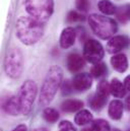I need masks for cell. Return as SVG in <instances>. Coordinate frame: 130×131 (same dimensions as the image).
I'll return each mask as SVG.
<instances>
[{"instance_id":"6da1fadb","label":"cell","mask_w":130,"mask_h":131,"mask_svg":"<svg viewBox=\"0 0 130 131\" xmlns=\"http://www.w3.org/2000/svg\"><path fill=\"white\" fill-rule=\"evenodd\" d=\"M44 24L32 16H20L15 24V34L17 39L27 46L39 42L44 35Z\"/></svg>"},{"instance_id":"7a4b0ae2","label":"cell","mask_w":130,"mask_h":131,"mask_svg":"<svg viewBox=\"0 0 130 131\" xmlns=\"http://www.w3.org/2000/svg\"><path fill=\"white\" fill-rule=\"evenodd\" d=\"M62 79H63V70L61 67L53 65L48 69L44 82L41 88L40 99H39L40 106L46 107L53 101L55 95L57 94L59 88L62 84Z\"/></svg>"},{"instance_id":"3957f363","label":"cell","mask_w":130,"mask_h":131,"mask_svg":"<svg viewBox=\"0 0 130 131\" xmlns=\"http://www.w3.org/2000/svg\"><path fill=\"white\" fill-rule=\"evenodd\" d=\"M88 21L94 34L102 40L113 38V36L118 31L117 23L113 18L107 17L105 15L93 13L89 16Z\"/></svg>"},{"instance_id":"277c9868","label":"cell","mask_w":130,"mask_h":131,"mask_svg":"<svg viewBox=\"0 0 130 131\" xmlns=\"http://www.w3.org/2000/svg\"><path fill=\"white\" fill-rule=\"evenodd\" d=\"M25 8L30 16L35 19L46 23L54 12L53 0H25Z\"/></svg>"},{"instance_id":"5b68a950","label":"cell","mask_w":130,"mask_h":131,"mask_svg":"<svg viewBox=\"0 0 130 131\" xmlns=\"http://www.w3.org/2000/svg\"><path fill=\"white\" fill-rule=\"evenodd\" d=\"M24 70V55L20 49L13 47L8 49L4 58V71L10 78H18Z\"/></svg>"},{"instance_id":"8992f818","label":"cell","mask_w":130,"mask_h":131,"mask_svg":"<svg viewBox=\"0 0 130 131\" xmlns=\"http://www.w3.org/2000/svg\"><path fill=\"white\" fill-rule=\"evenodd\" d=\"M37 93H38V88L35 81L26 80L21 84L17 94V100L19 103L21 115H28L32 111L35 99L37 97Z\"/></svg>"},{"instance_id":"52a82bcc","label":"cell","mask_w":130,"mask_h":131,"mask_svg":"<svg viewBox=\"0 0 130 131\" xmlns=\"http://www.w3.org/2000/svg\"><path fill=\"white\" fill-rule=\"evenodd\" d=\"M105 51L100 42H98L95 39H90L84 43L83 46V57L84 59L92 63L97 64L102 61L104 58Z\"/></svg>"},{"instance_id":"ba28073f","label":"cell","mask_w":130,"mask_h":131,"mask_svg":"<svg viewBox=\"0 0 130 131\" xmlns=\"http://www.w3.org/2000/svg\"><path fill=\"white\" fill-rule=\"evenodd\" d=\"M93 84V76L89 73H78L71 80L72 89L76 92H86Z\"/></svg>"},{"instance_id":"9c48e42d","label":"cell","mask_w":130,"mask_h":131,"mask_svg":"<svg viewBox=\"0 0 130 131\" xmlns=\"http://www.w3.org/2000/svg\"><path fill=\"white\" fill-rule=\"evenodd\" d=\"M129 44V39L126 36H114L107 44V51L110 54H119Z\"/></svg>"},{"instance_id":"30bf717a","label":"cell","mask_w":130,"mask_h":131,"mask_svg":"<svg viewBox=\"0 0 130 131\" xmlns=\"http://www.w3.org/2000/svg\"><path fill=\"white\" fill-rule=\"evenodd\" d=\"M66 65H67V68L69 71L77 72L84 67L85 59H84V57H82L78 53H71L67 56Z\"/></svg>"},{"instance_id":"8fae6325","label":"cell","mask_w":130,"mask_h":131,"mask_svg":"<svg viewBox=\"0 0 130 131\" xmlns=\"http://www.w3.org/2000/svg\"><path fill=\"white\" fill-rule=\"evenodd\" d=\"M75 39H76V32L73 28H65L62 31L61 36H60V40H59V44L60 47L62 49H68L70 47H72L75 43Z\"/></svg>"},{"instance_id":"7c38bea8","label":"cell","mask_w":130,"mask_h":131,"mask_svg":"<svg viewBox=\"0 0 130 131\" xmlns=\"http://www.w3.org/2000/svg\"><path fill=\"white\" fill-rule=\"evenodd\" d=\"M2 108L4 112L8 115L17 116L18 114H20V108H19V103H18L17 97L11 96V97L6 98L2 103Z\"/></svg>"},{"instance_id":"4fadbf2b","label":"cell","mask_w":130,"mask_h":131,"mask_svg":"<svg viewBox=\"0 0 130 131\" xmlns=\"http://www.w3.org/2000/svg\"><path fill=\"white\" fill-rule=\"evenodd\" d=\"M110 62H111V65L113 66V68L120 73L125 72L128 68V59H127L126 55L122 54V53L114 55L111 58Z\"/></svg>"},{"instance_id":"5bb4252c","label":"cell","mask_w":130,"mask_h":131,"mask_svg":"<svg viewBox=\"0 0 130 131\" xmlns=\"http://www.w3.org/2000/svg\"><path fill=\"white\" fill-rule=\"evenodd\" d=\"M123 103L119 100H113L109 104L108 108V114L109 117L113 120H119L121 119L123 115Z\"/></svg>"},{"instance_id":"9a60e30c","label":"cell","mask_w":130,"mask_h":131,"mask_svg":"<svg viewBox=\"0 0 130 131\" xmlns=\"http://www.w3.org/2000/svg\"><path fill=\"white\" fill-rule=\"evenodd\" d=\"M110 88H111V94L115 97V98H123L126 95V88L124 85V82L120 81L118 78H113L111 83H110Z\"/></svg>"},{"instance_id":"2e32d148","label":"cell","mask_w":130,"mask_h":131,"mask_svg":"<svg viewBox=\"0 0 130 131\" xmlns=\"http://www.w3.org/2000/svg\"><path fill=\"white\" fill-rule=\"evenodd\" d=\"M94 120L93 114L89 110H80L74 117V122L78 126H82L89 123H92Z\"/></svg>"},{"instance_id":"e0dca14e","label":"cell","mask_w":130,"mask_h":131,"mask_svg":"<svg viewBox=\"0 0 130 131\" xmlns=\"http://www.w3.org/2000/svg\"><path fill=\"white\" fill-rule=\"evenodd\" d=\"M82 107H83V102L79 100H66L61 105V109L64 112H68V113L76 112L80 110Z\"/></svg>"},{"instance_id":"ac0fdd59","label":"cell","mask_w":130,"mask_h":131,"mask_svg":"<svg viewBox=\"0 0 130 131\" xmlns=\"http://www.w3.org/2000/svg\"><path fill=\"white\" fill-rule=\"evenodd\" d=\"M107 99L108 98H105V97H103V96L99 95L98 93H96L92 98L90 99L89 104H90L91 108H92L94 111H101V110L106 106Z\"/></svg>"},{"instance_id":"d6986e66","label":"cell","mask_w":130,"mask_h":131,"mask_svg":"<svg viewBox=\"0 0 130 131\" xmlns=\"http://www.w3.org/2000/svg\"><path fill=\"white\" fill-rule=\"evenodd\" d=\"M98 8L105 15H113L116 13V7L110 0H101L98 3Z\"/></svg>"},{"instance_id":"ffe728a7","label":"cell","mask_w":130,"mask_h":131,"mask_svg":"<svg viewBox=\"0 0 130 131\" xmlns=\"http://www.w3.org/2000/svg\"><path fill=\"white\" fill-rule=\"evenodd\" d=\"M116 16L121 23H127L130 20V5L126 4L123 6H120L116 10Z\"/></svg>"},{"instance_id":"44dd1931","label":"cell","mask_w":130,"mask_h":131,"mask_svg":"<svg viewBox=\"0 0 130 131\" xmlns=\"http://www.w3.org/2000/svg\"><path fill=\"white\" fill-rule=\"evenodd\" d=\"M43 118L49 123H55L59 119V113L53 108H46L43 111Z\"/></svg>"},{"instance_id":"7402d4cb","label":"cell","mask_w":130,"mask_h":131,"mask_svg":"<svg viewBox=\"0 0 130 131\" xmlns=\"http://www.w3.org/2000/svg\"><path fill=\"white\" fill-rule=\"evenodd\" d=\"M108 69H107V66L104 62H99L97 64H94V66L91 68V75L93 77H102L103 75H105L107 73Z\"/></svg>"},{"instance_id":"603a6c76","label":"cell","mask_w":130,"mask_h":131,"mask_svg":"<svg viewBox=\"0 0 130 131\" xmlns=\"http://www.w3.org/2000/svg\"><path fill=\"white\" fill-rule=\"evenodd\" d=\"M91 128L93 131H111L109 123L104 119H97L93 121Z\"/></svg>"},{"instance_id":"cb8c5ba5","label":"cell","mask_w":130,"mask_h":131,"mask_svg":"<svg viewBox=\"0 0 130 131\" xmlns=\"http://www.w3.org/2000/svg\"><path fill=\"white\" fill-rule=\"evenodd\" d=\"M97 93L99 95L108 98L109 95L111 94V88H110V83L107 80H102L101 82H99L98 84V91Z\"/></svg>"},{"instance_id":"d4e9b609","label":"cell","mask_w":130,"mask_h":131,"mask_svg":"<svg viewBox=\"0 0 130 131\" xmlns=\"http://www.w3.org/2000/svg\"><path fill=\"white\" fill-rule=\"evenodd\" d=\"M81 20H84V16L79 14L77 11L71 10L68 12V14H67V21L68 23H76V21H81Z\"/></svg>"},{"instance_id":"484cf974","label":"cell","mask_w":130,"mask_h":131,"mask_svg":"<svg viewBox=\"0 0 130 131\" xmlns=\"http://www.w3.org/2000/svg\"><path fill=\"white\" fill-rule=\"evenodd\" d=\"M75 7L77 10H79L81 12H85L90 8V0H76Z\"/></svg>"},{"instance_id":"4316f807","label":"cell","mask_w":130,"mask_h":131,"mask_svg":"<svg viewBox=\"0 0 130 131\" xmlns=\"http://www.w3.org/2000/svg\"><path fill=\"white\" fill-rule=\"evenodd\" d=\"M59 131H77L70 121H61L59 123Z\"/></svg>"},{"instance_id":"83f0119b","label":"cell","mask_w":130,"mask_h":131,"mask_svg":"<svg viewBox=\"0 0 130 131\" xmlns=\"http://www.w3.org/2000/svg\"><path fill=\"white\" fill-rule=\"evenodd\" d=\"M72 90H73V89H72L71 82L65 81L64 83H63V85H62V95H64V96L65 95H69Z\"/></svg>"},{"instance_id":"f1b7e54d","label":"cell","mask_w":130,"mask_h":131,"mask_svg":"<svg viewBox=\"0 0 130 131\" xmlns=\"http://www.w3.org/2000/svg\"><path fill=\"white\" fill-rule=\"evenodd\" d=\"M11 131H28V127H27V125H25V124H20V125L16 126L13 130H11Z\"/></svg>"},{"instance_id":"f546056e","label":"cell","mask_w":130,"mask_h":131,"mask_svg":"<svg viewBox=\"0 0 130 131\" xmlns=\"http://www.w3.org/2000/svg\"><path fill=\"white\" fill-rule=\"evenodd\" d=\"M124 85H125L126 90L130 92V75L125 77V79H124Z\"/></svg>"},{"instance_id":"4dcf8cb0","label":"cell","mask_w":130,"mask_h":131,"mask_svg":"<svg viewBox=\"0 0 130 131\" xmlns=\"http://www.w3.org/2000/svg\"><path fill=\"white\" fill-rule=\"evenodd\" d=\"M125 106H126V108L130 111V96L126 99V101H125Z\"/></svg>"},{"instance_id":"1f68e13d","label":"cell","mask_w":130,"mask_h":131,"mask_svg":"<svg viewBox=\"0 0 130 131\" xmlns=\"http://www.w3.org/2000/svg\"><path fill=\"white\" fill-rule=\"evenodd\" d=\"M34 131H48L46 128H44V127H39V128H36Z\"/></svg>"},{"instance_id":"d6a6232c","label":"cell","mask_w":130,"mask_h":131,"mask_svg":"<svg viewBox=\"0 0 130 131\" xmlns=\"http://www.w3.org/2000/svg\"><path fill=\"white\" fill-rule=\"evenodd\" d=\"M82 131H93V130H92V128H84V129H82Z\"/></svg>"},{"instance_id":"836d02e7","label":"cell","mask_w":130,"mask_h":131,"mask_svg":"<svg viewBox=\"0 0 130 131\" xmlns=\"http://www.w3.org/2000/svg\"><path fill=\"white\" fill-rule=\"evenodd\" d=\"M111 131H121V130H119V129H117V128H114V129H112Z\"/></svg>"}]
</instances>
